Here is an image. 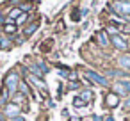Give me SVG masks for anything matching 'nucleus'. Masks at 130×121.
I'll return each instance as SVG.
<instances>
[{
	"label": "nucleus",
	"instance_id": "14",
	"mask_svg": "<svg viewBox=\"0 0 130 121\" xmlns=\"http://www.w3.org/2000/svg\"><path fill=\"white\" fill-rule=\"evenodd\" d=\"M7 46H9V41H6V39L0 41V48H7Z\"/></svg>",
	"mask_w": 130,
	"mask_h": 121
},
{
	"label": "nucleus",
	"instance_id": "1",
	"mask_svg": "<svg viewBox=\"0 0 130 121\" xmlns=\"http://www.w3.org/2000/svg\"><path fill=\"white\" fill-rule=\"evenodd\" d=\"M84 75H86V78H91L93 82H96V84H100V85H107V80H105V77L98 75L96 71H91V70H87Z\"/></svg>",
	"mask_w": 130,
	"mask_h": 121
},
{
	"label": "nucleus",
	"instance_id": "17",
	"mask_svg": "<svg viewBox=\"0 0 130 121\" xmlns=\"http://www.w3.org/2000/svg\"><path fill=\"white\" fill-rule=\"evenodd\" d=\"M105 121H114V119H112V116H107V117H105Z\"/></svg>",
	"mask_w": 130,
	"mask_h": 121
},
{
	"label": "nucleus",
	"instance_id": "3",
	"mask_svg": "<svg viewBox=\"0 0 130 121\" xmlns=\"http://www.w3.org/2000/svg\"><path fill=\"white\" fill-rule=\"evenodd\" d=\"M114 11L123 14V16H128L130 14V4L128 2H116L114 4Z\"/></svg>",
	"mask_w": 130,
	"mask_h": 121
},
{
	"label": "nucleus",
	"instance_id": "7",
	"mask_svg": "<svg viewBox=\"0 0 130 121\" xmlns=\"http://www.w3.org/2000/svg\"><path fill=\"white\" fill-rule=\"evenodd\" d=\"M6 112H7V114H9V116H13V117H14V116H16V114H18V112H20V109H18V107H16V105H9V107H7V110H6Z\"/></svg>",
	"mask_w": 130,
	"mask_h": 121
},
{
	"label": "nucleus",
	"instance_id": "4",
	"mask_svg": "<svg viewBox=\"0 0 130 121\" xmlns=\"http://www.w3.org/2000/svg\"><path fill=\"white\" fill-rule=\"evenodd\" d=\"M114 91L119 93V94H128V93H130V84H128L126 80H121V82L114 84Z\"/></svg>",
	"mask_w": 130,
	"mask_h": 121
},
{
	"label": "nucleus",
	"instance_id": "12",
	"mask_svg": "<svg viewBox=\"0 0 130 121\" xmlns=\"http://www.w3.org/2000/svg\"><path fill=\"white\" fill-rule=\"evenodd\" d=\"M91 94H93L91 91H84V93H82V100H84V101H89V100H91Z\"/></svg>",
	"mask_w": 130,
	"mask_h": 121
},
{
	"label": "nucleus",
	"instance_id": "18",
	"mask_svg": "<svg viewBox=\"0 0 130 121\" xmlns=\"http://www.w3.org/2000/svg\"><path fill=\"white\" fill-rule=\"evenodd\" d=\"M14 121H23V119L22 117H14Z\"/></svg>",
	"mask_w": 130,
	"mask_h": 121
},
{
	"label": "nucleus",
	"instance_id": "5",
	"mask_svg": "<svg viewBox=\"0 0 130 121\" xmlns=\"http://www.w3.org/2000/svg\"><path fill=\"white\" fill-rule=\"evenodd\" d=\"M112 43H114V46H116V48H119V50H126V48H128V45H126L119 36H116V34L112 36Z\"/></svg>",
	"mask_w": 130,
	"mask_h": 121
},
{
	"label": "nucleus",
	"instance_id": "9",
	"mask_svg": "<svg viewBox=\"0 0 130 121\" xmlns=\"http://www.w3.org/2000/svg\"><path fill=\"white\" fill-rule=\"evenodd\" d=\"M98 39H100V45L102 46H107V36H105V32H100V36H98Z\"/></svg>",
	"mask_w": 130,
	"mask_h": 121
},
{
	"label": "nucleus",
	"instance_id": "2",
	"mask_svg": "<svg viewBox=\"0 0 130 121\" xmlns=\"http://www.w3.org/2000/svg\"><path fill=\"white\" fill-rule=\"evenodd\" d=\"M6 87H7V91H11V93L16 91V87H18V75H16V73H11V75L6 78Z\"/></svg>",
	"mask_w": 130,
	"mask_h": 121
},
{
	"label": "nucleus",
	"instance_id": "11",
	"mask_svg": "<svg viewBox=\"0 0 130 121\" xmlns=\"http://www.w3.org/2000/svg\"><path fill=\"white\" fill-rule=\"evenodd\" d=\"M36 29H38V23H32L30 27H27V30H25V34H27V36H29V34H32V32H34Z\"/></svg>",
	"mask_w": 130,
	"mask_h": 121
},
{
	"label": "nucleus",
	"instance_id": "16",
	"mask_svg": "<svg viewBox=\"0 0 130 121\" xmlns=\"http://www.w3.org/2000/svg\"><path fill=\"white\" fill-rule=\"evenodd\" d=\"M20 14V11L18 9H14V11H11V18H14V16H18Z\"/></svg>",
	"mask_w": 130,
	"mask_h": 121
},
{
	"label": "nucleus",
	"instance_id": "15",
	"mask_svg": "<svg viewBox=\"0 0 130 121\" xmlns=\"http://www.w3.org/2000/svg\"><path fill=\"white\" fill-rule=\"evenodd\" d=\"M20 89H22V93H23V94H27V93H29V91H27V85H25V84H22V85H20Z\"/></svg>",
	"mask_w": 130,
	"mask_h": 121
},
{
	"label": "nucleus",
	"instance_id": "19",
	"mask_svg": "<svg viewBox=\"0 0 130 121\" xmlns=\"http://www.w3.org/2000/svg\"><path fill=\"white\" fill-rule=\"evenodd\" d=\"M126 107H130V100H126Z\"/></svg>",
	"mask_w": 130,
	"mask_h": 121
},
{
	"label": "nucleus",
	"instance_id": "6",
	"mask_svg": "<svg viewBox=\"0 0 130 121\" xmlns=\"http://www.w3.org/2000/svg\"><path fill=\"white\" fill-rule=\"evenodd\" d=\"M118 62H119V66L130 70V57H128V55H121V57L118 59Z\"/></svg>",
	"mask_w": 130,
	"mask_h": 121
},
{
	"label": "nucleus",
	"instance_id": "10",
	"mask_svg": "<svg viewBox=\"0 0 130 121\" xmlns=\"http://www.w3.org/2000/svg\"><path fill=\"white\" fill-rule=\"evenodd\" d=\"M107 101H109V105H118V96H112V94H109Z\"/></svg>",
	"mask_w": 130,
	"mask_h": 121
},
{
	"label": "nucleus",
	"instance_id": "13",
	"mask_svg": "<svg viewBox=\"0 0 130 121\" xmlns=\"http://www.w3.org/2000/svg\"><path fill=\"white\" fill-rule=\"evenodd\" d=\"M84 103H86L84 100H80V98H75V105H77V107H82Z\"/></svg>",
	"mask_w": 130,
	"mask_h": 121
},
{
	"label": "nucleus",
	"instance_id": "8",
	"mask_svg": "<svg viewBox=\"0 0 130 121\" xmlns=\"http://www.w3.org/2000/svg\"><path fill=\"white\" fill-rule=\"evenodd\" d=\"M29 80H32V82H34V84H36V85H38V87H39V89H43V91H45V89H46V87H45V84H43V82H41V80H39V78H38V77H30V78H29Z\"/></svg>",
	"mask_w": 130,
	"mask_h": 121
}]
</instances>
